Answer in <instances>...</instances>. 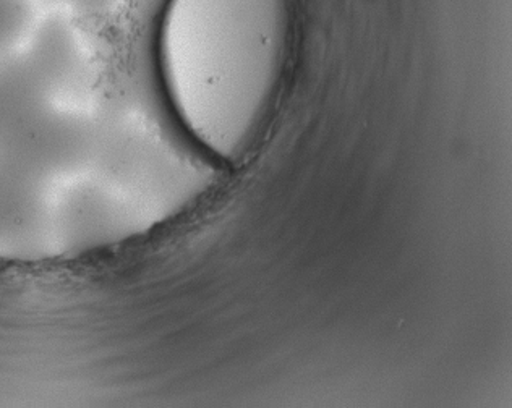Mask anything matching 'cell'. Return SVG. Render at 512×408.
I'll use <instances>...</instances> for the list:
<instances>
[{"label":"cell","instance_id":"6da1fadb","mask_svg":"<svg viewBox=\"0 0 512 408\" xmlns=\"http://www.w3.org/2000/svg\"><path fill=\"white\" fill-rule=\"evenodd\" d=\"M289 0H169L159 80L175 119L210 158L245 153L286 64Z\"/></svg>","mask_w":512,"mask_h":408}]
</instances>
